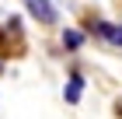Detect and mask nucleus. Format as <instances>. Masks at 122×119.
<instances>
[{"label": "nucleus", "instance_id": "obj_4", "mask_svg": "<svg viewBox=\"0 0 122 119\" xmlns=\"http://www.w3.org/2000/svg\"><path fill=\"white\" fill-rule=\"evenodd\" d=\"M59 42H63V49H66V53H77V49H84V42H87V32H84V28H63Z\"/></svg>", "mask_w": 122, "mask_h": 119}, {"label": "nucleus", "instance_id": "obj_1", "mask_svg": "<svg viewBox=\"0 0 122 119\" xmlns=\"http://www.w3.org/2000/svg\"><path fill=\"white\" fill-rule=\"evenodd\" d=\"M87 35H94L98 42H105V46H115V49H122V25H115V21L91 18V21H87Z\"/></svg>", "mask_w": 122, "mask_h": 119}, {"label": "nucleus", "instance_id": "obj_2", "mask_svg": "<svg viewBox=\"0 0 122 119\" xmlns=\"http://www.w3.org/2000/svg\"><path fill=\"white\" fill-rule=\"evenodd\" d=\"M25 11H28V18H35L38 25H56L59 21V11L52 0H21Z\"/></svg>", "mask_w": 122, "mask_h": 119}, {"label": "nucleus", "instance_id": "obj_3", "mask_svg": "<svg viewBox=\"0 0 122 119\" xmlns=\"http://www.w3.org/2000/svg\"><path fill=\"white\" fill-rule=\"evenodd\" d=\"M84 74L80 70H70V77H66V84H63V98H66V105H77V102L84 98Z\"/></svg>", "mask_w": 122, "mask_h": 119}]
</instances>
